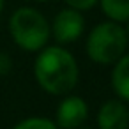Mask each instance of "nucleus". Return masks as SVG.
Segmentation results:
<instances>
[{"label": "nucleus", "mask_w": 129, "mask_h": 129, "mask_svg": "<svg viewBox=\"0 0 129 129\" xmlns=\"http://www.w3.org/2000/svg\"><path fill=\"white\" fill-rule=\"evenodd\" d=\"M34 76L39 87L51 95L69 94L80 78V67L71 51L62 46H44L34 62Z\"/></svg>", "instance_id": "nucleus-1"}, {"label": "nucleus", "mask_w": 129, "mask_h": 129, "mask_svg": "<svg viewBox=\"0 0 129 129\" xmlns=\"http://www.w3.org/2000/svg\"><path fill=\"white\" fill-rule=\"evenodd\" d=\"M9 34L23 51L43 50L51 36L46 16L34 7H18L9 18Z\"/></svg>", "instance_id": "nucleus-2"}, {"label": "nucleus", "mask_w": 129, "mask_h": 129, "mask_svg": "<svg viewBox=\"0 0 129 129\" xmlns=\"http://www.w3.org/2000/svg\"><path fill=\"white\" fill-rule=\"evenodd\" d=\"M125 28L117 21H103L95 25L87 37V55L99 66L115 64L127 50Z\"/></svg>", "instance_id": "nucleus-3"}, {"label": "nucleus", "mask_w": 129, "mask_h": 129, "mask_svg": "<svg viewBox=\"0 0 129 129\" xmlns=\"http://www.w3.org/2000/svg\"><path fill=\"white\" fill-rule=\"evenodd\" d=\"M50 28H51L53 37L57 39V43H62V44L74 43L85 32V18H83L81 11L66 7L55 14Z\"/></svg>", "instance_id": "nucleus-4"}, {"label": "nucleus", "mask_w": 129, "mask_h": 129, "mask_svg": "<svg viewBox=\"0 0 129 129\" xmlns=\"http://www.w3.org/2000/svg\"><path fill=\"white\" fill-rule=\"evenodd\" d=\"M88 117V104L80 95H67L57 108V125L60 129H76Z\"/></svg>", "instance_id": "nucleus-5"}, {"label": "nucleus", "mask_w": 129, "mask_h": 129, "mask_svg": "<svg viewBox=\"0 0 129 129\" xmlns=\"http://www.w3.org/2000/svg\"><path fill=\"white\" fill-rule=\"evenodd\" d=\"M99 129H129V108L122 99H108L97 111Z\"/></svg>", "instance_id": "nucleus-6"}, {"label": "nucleus", "mask_w": 129, "mask_h": 129, "mask_svg": "<svg viewBox=\"0 0 129 129\" xmlns=\"http://www.w3.org/2000/svg\"><path fill=\"white\" fill-rule=\"evenodd\" d=\"M111 87L118 99L129 103V53H124L115 64L111 71Z\"/></svg>", "instance_id": "nucleus-7"}, {"label": "nucleus", "mask_w": 129, "mask_h": 129, "mask_svg": "<svg viewBox=\"0 0 129 129\" xmlns=\"http://www.w3.org/2000/svg\"><path fill=\"white\" fill-rule=\"evenodd\" d=\"M104 16L117 23H125L129 20V0H99Z\"/></svg>", "instance_id": "nucleus-8"}, {"label": "nucleus", "mask_w": 129, "mask_h": 129, "mask_svg": "<svg viewBox=\"0 0 129 129\" xmlns=\"http://www.w3.org/2000/svg\"><path fill=\"white\" fill-rule=\"evenodd\" d=\"M13 129H60L57 122L46 118V117H28L21 122H18Z\"/></svg>", "instance_id": "nucleus-9"}, {"label": "nucleus", "mask_w": 129, "mask_h": 129, "mask_svg": "<svg viewBox=\"0 0 129 129\" xmlns=\"http://www.w3.org/2000/svg\"><path fill=\"white\" fill-rule=\"evenodd\" d=\"M64 2L67 4V7H73L76 11H88L99 2V0H64Z\"/></svg>", "instance_id": "nucleus-10"}, {"label": "nucleus", "mask_w": 129, "mask_h": 129, "mask_svg": "<svg viewBox=\"0 0 129 129\" xmlns=\"http://www.w3.org/2000/svg\"><path fill=\"white\" fill-rule=\"evenodd\" d=\"M13 69V60L7 53L0 51V76H7Z\"/></svg>", "instance_id": "nucleus-11"}, {"label": "nucleus", "mask_w": 129, "mask_h": 129, "mask_svg": "<svg viewBox=\"0 0 129 129\" xmlns=\"http://www.w3.org/2000/svg\"><path fill=\"white\" fill-rule=\"evenodd\" d=\"M4 6H6V0H0V14H2V11H4Z\"/></svg>", "instance_id": "nucleus-12"}, {"label": "nucleus", "mask_w": 129, "mask_h": 129, "mask_svg": "<svg viewBox=\"0 0 129 129\" xmlns=\"http://www.w3.org/2000/svg\"><path fill=\"white\" fill-rule=\"evenodd\" d=\"M125 23H127V27H125V34H127V41H129V20H127Z\"/></svg>", "instance_id": "nucleus-13"}, {"label": "nucleus", "mask_w": 129, "mask_h": 129, "mask_svg": "<svg viewBox=\"0 0 129 129\" xmlns=\"http://www.w3.org/2000/svg\"><path fill=\"white\" fill-rule=\"evenodd\" d=\"M34 2H48V0H34Z\"/></svg>", "instance_id": "nucleus-14"}]
</instances>
